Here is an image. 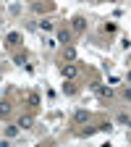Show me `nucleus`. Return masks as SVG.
I'll return each mask as SVG.
<instances>
[{
	"mask_svg": "<svg viewBox=\"0 0 131 147\" xmlns=\"http://www.w3.org/2000/svg\"><path fill=\"white\" fill-rule=\"evenodd\" d=\"M128 123H131V121H128Z\"/></svg>",
	"mask_w": 131,
	"mask_h": 147,
	"instance_id": "ddd939ff",
	"label": "nucleus"
},
{
	"mask_svg": "<svg viewBox=\"0 0 131 147\" xmlns=\"http://www.w3.org/2000/svg\"><path fill=\"white\" fill-rule=\"evenodd\" d=\"M73 29H76V32H81V29H84V18H81V16L73 18Z\"/></svg>",
	"mask_w": 131,
	"mask_h": 147,
	"instance_id": "20e7f679",
	"label": "nucleus"
},
{
	"mask_svg": "<svg viewBox=\"0 0 131 147\" xmlns=\"http://www.w3.org/2000/svg\"><path fill=\"white\" fill-rule=\"evenodd\" d=\"M63 76L66 79H73V76H76V66H63Z\"/></svg>",
	"mask_w": 131,
	"mask_h": 147,
	"instance_id": "f257e3e1",
	"label": "nucleus"
},
{
	"mask_svg": "<svg viewBox=\"0 0 131 147\" xmlns=\"http://www.w3.org/2000/svg\"><path fill=\"white\" fill-rule=\"evenodd\" d=\"M18 40H21V37H18V34H16V32H13V34H8V45H16V42H18Z\"/></svg>",
	"mask_w": 131,
	"mask_h": 147,
	"instance_id": "6e6552de",
	"label": "nucleus"
},
{
	"mask_svg": "<svg viewBox=\"0 0 131 147\" xmlns=\"http://www.w3.org/2000/svg\"><path fill=\"white\" fill-rule=\"evenodd\" d=\"M97 92H100V95H102V97H113V89H110V87H100Z\"/></svg>",
	"mask_w": 131,
	"mask_h": 147,
	"instance_id": "423d86ee",
	"label": "nucleus"
},
{
	"mask_svg": "<svg viewBox=\"0 0 131 147\" xmlns=\"http://www.w3.org/2000/svg\"><path fill=\"white\" fill-rule=\"evenodd\" d=\"M5 134H8V137H16V134H18V126H8Z\"/></svg>",
	"mask_w": 131,
	"mask_h": 147,
	"instance_id": "1a4fd4ad",
	"label": "nucleus"
},
{
	"mask_svg": "<svg viewBox=\"0 0 131 147\" xmlns=\"http://www.w3.org/2000/svg\"><path fill=\"white\" fill-rule=\"evenodd\" d=\"M40 26H42V29L47 32V29H52V21H40Z\"/></svg>",
	"mask_w": 131,
	"mask_h": 147,
	"instance_id": "9b49d317",
	"label": "nucleus"
},
{
	"mask_svg": "<svg viewBox=\"0 0 131 147\" xmlns=\"http://www.w3.org/2000/svg\"><path fill=\"white\" fill-rule=\"evenodd\" d=\"M73 118H76V123H84V121L89 118V113H87V110H76V113H73Z\"/></svg>",
	"mask_w": 131,
	"mask_h": 147,
	"instance_id": "f03ea898",
	"label": "nucleus"
},
{
	"mask_svg": "<svg viewBox=\"0 0 131 147\" xmlns=\"http://www.w3.org/2000/svg\"><path fill=\"white\" fill-rule=\"evenodd\" d=\"M29 105H40V97H37V95H29Z\"/></svg>",
	"mask_w": 131,
	"mask_h": 147,
	"instance_id": "9d476101",
	"label": "nucleus"
},
{
	"mask_svg": "<svg viewBox=\"0 0 131 147\" xmlns=\"http://www.w3.org/2000/svg\"><path fill=\"white\" fill-rule=\"evenodd\" d=\"M18 126H21V129H29V126H32V116H21V121H18Z\"/></svg>",
	"mask_w": 131,
	"mask_h": 147,
	"instance_id": "7ed1b4c3",
	"label": "nucleus"
},
{
	"mask_svg": "<svg viewBox=\"0 0 131 147\" xmlns=\"http://www.w3.org/2000/svg\"><path fill=\"white\" fill-rule=\"evenodd\" d=\"M8 110H11V108H8V105L3 102V105H0V116H8Z\"/></svg>",
	"mask_w": 131,
	"mask_h": 147,
	"instance_id": "f8f14e48",
	"label": "nucleus"
},
{
	"mask_svg": "<svg viewBox=\"0 0 131 147\" xmlns=\"http://www.w3.org/2000/svg\"><path fill=\"white\" fill-rule=\"evenodd\" d=\"M66 61H76V50L73 47H66Z\"/></svg>",
	"mask_w": 131,
	"mask_h": 147,
	"instance_id": "39448f33",
	"label": "nucleus"
},
{
	"mask_svg": "<svg viewBox=\"0 0 131 147\" xmlns=\"http://www.w3.org/2000/svg\"><path fill=\"white\" fill-rule=\"evenodd\" d=\"M58 42H71V34H68L66 29H63V32L58 34Z\"/></svg>",
	"mask_w": 131,
	"mask_h": 147,
	"instance_id": "0eeeda50",
	"label": "nucleus"
}]
</instances>
